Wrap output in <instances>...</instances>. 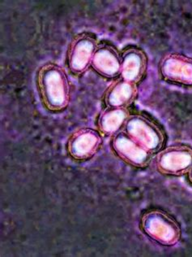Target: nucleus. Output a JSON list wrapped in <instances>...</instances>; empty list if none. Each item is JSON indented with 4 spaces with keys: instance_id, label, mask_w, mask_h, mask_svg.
I'll return each instance as SVG.
<instances>
[{
    "instance_id": "f257e3e1",
    "label": "nucleus",
    "mask_w": 192,
    "mask_h": 257,
    "mask_svg": "<svg viewBox=\"0 0 192 257\" xmlns=\"http://www.w3.org/2000/svg\"><path fill=\"white\" fill-rule=\"evenodd\" d=\"M38 86L46 107L52 111L65 109L70 98V85L66 71L57 64H46L38 73Z\"/></svg>"
},
{
    "instance_id": "f03ea898",
    "label": "nucleus",
    "mask_w": 192,
    "mask_h": 257,
    "mask_svg": "<svg viewBox=\"0 0 192 257\" xmlns=\"http://www.w3.org/2000/svg\"><path fill=\"white\" fill-rule=\"evenodd\" d=\"M140 228L146 236L162 246H174L181 238L178 222L173 216L159 209L144 212L141 216Z\"/></svg>"
},
{
    "instance_id": "7ed1b4c3",
    "label": "nucleus",
    "mask_w": 192,
    "mask_h": 257,
    "mask_svg": "<svg viewBox=\"0 0 192 257\" xmlns=\"http://www.w3.org/2000/svg\"><path fill=\"white\" fill-rule=\"evenodd\" d=\"M124 131L152 155L164 148L166 135L152 119L143 114H130Z\"/></svg>"
},
{
    "instance_id": "20e7f679",
    "label": "nucleus",
    "mask_w": 192,
    "mask_h": 257,
    "mask_svg": "<svg viewBox=\"0 0 192 257\" xmlns=\"http://www.w3.org/2000/svg\"><path fill=\"white\" fill-rule=\"evenodd\" d=\"M156 170L170 176L188 174L192 166V148L186 145H172L162 148L155 158Z\"/></svg>"
},
{
    "instance_id": "39448f33",
    "label": "nucleus",
    "mask_w": 192,
    "mask_h": 257,
    "mask_svg": "<svg viewBox=\"0 0 192 257\" xmlns=\"http://www.w3.org/2000/svg\"><path fill=\"white\" fill-rule=\"evenodd\" d=\"M96 39L92 35L83 33L73 39L68 51V65L72 73L80 75L84 73L91 65L96 48Z\"/></svg>"
},
{
    "instance_id": "423d86ee",
    "label": "nucleus",
    "mask_w": 192,
    "mask_h": 257,
    "mask_svg": "<svg viewBox=\"0 0 192 257\" xmlns=\"http://www.w3.org/2000/svg\"><path fill=\"white\" fill-rule=\"evenodd\" d=\"M159 73L166 82L192 87V57L177 52L167 54L159 62Z\"/></svg>"
},
{
    "instance_id": "0eeeda50",
    "label": "nucleus",
    "mask_w": 192,
    "mask_h": 257,
    "mask_svg": "<svg viewBox=\"0 0 192 257\" xmlns=\"http://www.w3.org/2000/svg\"><path fill=\"white\" fill-rule=\"evenodd\" d=\"M111 148L118 157L133 167L146 168L151 162V153L124 131L112 137Z\"/></svg>"
},
{
    "instance_id": "6e6552de",
    "label": "nucleus",
    "mask_w": 192,
    "mask_h": 257,
    "mask_svg": "<svg viewBox=\"0 0 192 257\" xmlns=\"http://www.w3.org/2000/svg\"><path fill=\"white\" fill-rule=\"evenodd\" d=\"M102 144V135L98 130L80 128L69 139V155L76 161H86L98 152Z\"/></svg>"
},
{
    "instance_id": "1a4fd4ad",
    "label": "nucleus",
    "mask_w": 192,
    "mask_h": 257,
    "mask_svg": "<svg viewBox=\"0 0 192 257\" xmlns=\"http://www.w3.org/2000/svg\"><path fill=\"white\" fill-rule=\"evenodd\" d=\"M148 56L139 47H129L121 53L120 78L138 84L146 76Z\"/></svg>"
},
{
    "instance_id": "9d476101",
    "label": "nucleus",
    "mask_w": 192,
    "mask_h": 257,
    "mask_svg": "<svg viewBox=\"0 0 192 257\" xmlns=\"http://www.w3.org/2000/svg\"><path fill=\"white\" fill-rule=\"evenodd\" d=\"M91 66L102 77L106 78L120 77L121 53L110 44H99L94 53Z\"/></svg>"
},
{
    "instance_id": "9b49d317",
    "label": "nucleus",
    "mask_w": 192,
    "mask_h": 257,
    "mask_svg": "<svg viewBox=\"0 0 192 257\" xmlns=\"http://www.w3.org/2000/svg\"><path fill=\"white\" fill-rule=\"evenodd\" d=\"M137 94V84L120 77L107 89L104 101L106 107L128 108L136 99Z\"/></svg>"
},
{
    "instance_id": "f8f14e48",
    "label": "nucleus",
    "mask_w": 192,
    "mask_h": 257,
    "mask_svg": "<svg viewBox=\"0 0 192 257\" xmlns=\"http://www.w3.org/2000/svg\"><path fill=\"white\" fill-rule=\"evenodd\" d=\"M130 113L126 107H106L99 115L98 130L105 136H112L124 131Z\"/></svg>"
},
{
    "instance_id": "ddd939ff",
    "label": "nucleus",
    "mask_w": 192,
    "mask_h": 257,
    "mask_svg": "<svg viewBox=\"0 0 192 257\" xmlns=\"http://www.w3.org/2000/svg\"><path fill=\"white\" fill-rule=\"evenodd\" d=\"M186 175H188V180H189V182H190L192 185V168H190V170L188 171Z\"/></svg>"
}]
</instances>
